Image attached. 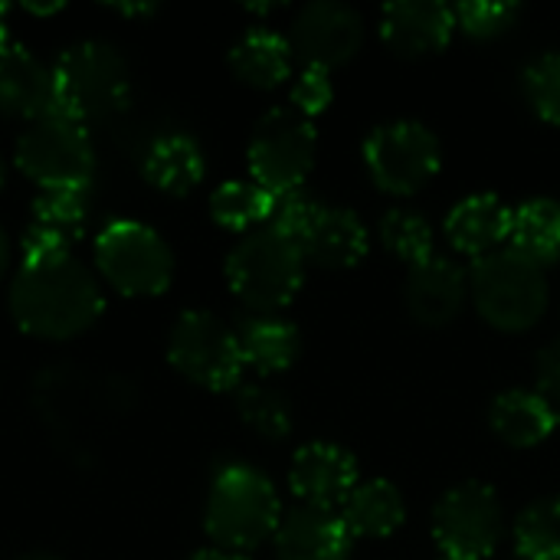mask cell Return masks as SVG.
Wrapping results in <instances>:
<instances>
[{"mask_svg": "<svg viewBox=\"0 0 560 560\" xmlns=\"http://www.w3.org/2000/svg\"><path fill=\"white\" fill-rule=\"evenodd\" d=\"M469 295V272L443 253H430L420 262H410L404 282L407 312L420 325H450Z\"/></svg>", "mask_w": 560, "mask_h": 560, "instance_id": "obj_14", "label": "cell"}, {"mask_svg": "<svg viewBox=\"0 0 560 560\" xmlns=\"http://www.w3.org/2000/svg\"><path fill=\"white\" fill-rule=\"evenodd\" d=\"M0 190H3V161H0Z\"/></svg>", "mask_w": 560, "mask_h": 560, "instance_id": "obj_39", "label": "cell"}, {"mask_svg": "<svg viewBox=\"0 0 560 560\" xmlns=\"http://www.w3.org/2000/svg\"><path fill=\"white\" fill-rule=\"evenodd\" d=\"M315 151H318L315 121L292 105H276L253 128L249 151H246L249 174L272 197L295 194L315 164Z\"/></svg>", "mask_w": 560, "mask_h": 560, "instance_id": "obj_7", "label": "cell"}, {"mask_svg": "<svg viewBox=\"0 0 560 560\" xmlns=\"http://www.w3.org/2000/svg\"><path fill=\"white\" fill-rule=\"evenodd\" d=\"M335 98V85H331V72L328 69H315L305 66L295 82H292V108H299L302 115L315 118L318 112H325Z\"/></svg>", "mask_w": 560, "mask_h": 560, "instance_id": "obj_33", "label": "cell"}, {"mask_svg": "<svg viewBox=\"0 0 560 560\" xmlns=\"http://www.w3.org/2000/svg\"><path fill=\"white\" fill-rule=\"evenodd\" d=\"M276 560H351L354 535L345 518L331 509L295 505L282 512V522L272 535Z\"/></svg>", "mask_w": 560, "mask_h": 560, "instance_id": "obj_16", "label": "cell"}, {"mask_svg": "<svg viewBox=\"0 0 560 560\" xmlns=\"http://www.w3.org/2000/svg\"><path fill=\"white\" fill-rule=\"evenodd\" d=\"M509 246L522 249L541 266L560 259V200L528 197L518 207H512Z\"/></svg>", "mask_w": 560, "mask_h": 560, "instance_id": "obj_26", "label": "cell"}, {"mask_svg": "<svg viewBox=\"0 0 560 560\" xmlns=\"http://www.w3.org/2000/svg\"><path fill=\"white\" fill-rule=\"evenodd\" d=\"M489 423H492L499 440H505L509 446L528 450V446L545 443L558 430L560 417L558 407L545 394L525 390V387H512V390H502L492 400Z\"/></svg>", "mask_w": 560, "mask_h": 560, "instance_id": "obj_20", "label": "cell"}, {"mask_svg": "<svg viewBox=\"0 0 560 560\" xmlns=\"http://www.w3.org/2000/svg\"><path fill=\"white\" fill-rule=\"evenodd\" d=\"M456 26H463L476 39H492L515 26L522 16V7L515 0H466L456 3Z\"/></svg>", "mask_w": 560, "mask_h": 560, "instance_id": "obj_32", "label": "cell"}, {"mask_svg": "<svg viewBox=\"0 0 560 560\" xmlns=\"http://www.w3.org/2000/svg\"><path fill=\"white\" fill-rule=\"evenodd\" d=\"M276 197L262 190L256 180H226L210 194V213L226 230H256L272 217Z\"/></svg>", "mask_w": 560, "mask_h": 560, "instance_id": "obj_27", "label": "cell"}, {"mask_svg": "<svg viewBox=\"0 0 560 560\" xmlns=\"http://www.w3.org/2000/svg\"><path fill=\"white\" fill-rule=\"evenodd\" d=\"M292 52L315 69H335L348 62L364 43V20L351 3L312 0L305 3L289 30Z\"/></svg>", "mask_w": 560, "mask_h": 560, "instance_id": "obj_12", "label": "cell"}, {"mask_svg": "<svg viewBox=\"0 0 560 560\" xmlns=\"http://www.w3.org/2000/svg\"><path fill=\"white\" fill-rule=\"evenodd\" d=\"M141 174L148 184H154L164 194H190L203 174H207V158L200 151V144L187 135H164L158 138L144 161H141Z\"/></svg>", "mask_w": 560, "mask_h": 560, "instance_id": "obj_23", "label": "cell"}, {"mask_svg": "<svg viewBox=\"0 0 560 560\" xmlns=\"http://www.w3.org/2000/svg\"><path fill=\"white\" fill-rule=\"evenodd\" d=\"M440 560H453V558H440Z\"/></svg>", "mask_w": 560, "mask_h": 560, "instance_id": "obj_40", "label": "cell"}, {"mask_svg": "<svg viewBox=\"0 0 560 560\" xmlns=\"http://www.w3.org/2000/svg\"><path fill=\"white\" fill-rule=\"evenodd\" d=\"M512 226V207L495 194H469L446 217V236L469 256H486L505 246Z\"/></svg>", "mask_w": 560, "mask_h": 560, "instance_id": "obj_21", "label": "cell"}, {"mask_svg": "<svg viewBox=\"0 0 560 560\" xmlns=\"http://www.w3.org/2000/svg\"><path fill=\"white\" fill-rule=\"evenodd\" d=\"M505 515L489 482H459L433 509V538L443 558L486 560L502 541Z\"/></svg>", "mask_w": 560, "mask_h": 560, "instance_id": "obj_11", "label": "cell"}, {"mask_svg": "<svg viewBox=\"0 0 560 560\" xmlns=\"http://www.w3.org/2000/svg\"><path fill=\"white\" fill-rule=\"evenodd\" d=\"M187 560H249V558H243V555H230V551H220V548H213V551H197V555H190Z\"/></svg>", "mask_w": 560, "mask_h": 560, "instance_id": "obj_35", "label": "cell"}, {"mask_svg": "<svg viewBox=\"0 0 560 560\" xmlns=\"http://www.w3.org/2000/svg\"><path fill=\"white\" fill-rule=\"evenodd\" d=\"M515 548L525 560L560 558V495H541L515 518Z\"/></svg>", "mask_w": 560, "mask_h": 560, "instance_id": "obj_28", "label": "cell"}, {"mask_svg": "<svg viewBox=\"0 0 560 560\" xmlns=\"http://www.w3.org/2000/svg\"><path fill=\"white\" fill-rule=\"evenodd\" d=\"M535 381H538V394H545L555 407H560V338L548 341L535 354Z\"/></svg>", "mask_w": 560, "mask_h": 560, "instance_id": "obj_34", "label": "cell"}, {"mask_svg": "<svg viewBox=\"0 0 560 560\" xmlns=\"http://www.w3.org/2000/svg\"><path fill=\"white\" fill-rule=\"evenodd\" d=\"M0 13H3V7H0ZM0 43H7V36H3V23H0Z\"/></svg>", "mask_w": 560, "mask_h": 560, "instance_id": "obj_38", "label": "cell"}, {"mask_svg": "<svg viewBox=\"0 0 560 560\" xmlns=\"http://www.w3.org/2000/svg\"><path fill=\"white\" fill-rule=\"evenodd\" d=\"M443 144L436 131L417 118H394L364 138V164L387 194H417L440 171Z\"/></svg>", "mask_w": 560, "mask_h": 560, "instance_id": "obj_10", "label": "cell"}, {"mask_svg": "<svg viewBox=\"0 0 560 560\" xmlns=\"http://www.w3.org/2000/svg\"><path fill=\"white\" fill-rule=\"evenodd\" d=\"M456 33V10L443 0H390L381 10V36L400 56L443 49Z\"/></svg>", "mask_w": 560, "mask_h": 560, "instance_id": "obj_17", "label": "cell"}, {"mask_svg": "<svg viewBox=\"0 0 560 560\" xmlns=\"http://www.w3.org/2000/svg\"><path fill=\"white\" fill-rule=\"evenodd\" d=\"M282 522L279 492L253 466H226L210 486L203 528L220 551H253L276 535Z\"/></svg>", "mask_w": 560, "mask_h": 560, "instance_id": "obj_3", "label": "cell"}, {"mask_svg": "<svg viewBox=\"0 0 560 560\" xmlns=\"http://www.w3.org/2000/svg\"><path fill=\"white\" fill-rule=\"evenodd\" d=\"M236 413L259 436L282 440L292 433V407L276 387H266V384L236 387Z\"/></svg>", "mask_w": 560, "mask_h": 560, "instance_id": "obj_29", "label": "cell"}, {"mask_svg": "<svg viewBox=\"0 0 560 560\" xmlns=\"http://www.w3.org/2000/svg\"><path fill=\"white\" fill-rule=\"evenodd\" d=\"M56 112L75 121H95L121 112L131 95L125 56L102 39H82L59 52L52 66Z\"/></svg>", "mask_w": 560, "mask_h": 560, "instance_id": "obj_5", "label": "cell"}, {"mask_svg": "<svg viewBox=\"0 0 560 560\" xmlns=\"http://www.w3.org/2000/svg\"><path fill=\"white\" fill-rule=\"evenodd\" d=\"M56 112L52 69L16 43H0V115L26 125Z\"/></svg>", "mask_w": 560, "mask_h": 560, "instance_id": "obj_18", "label": "cell"}, {"mask_svg": "<svg viewBox=\"0 0 560 560\" xmlns=\"http://www.w3.org/2000/svg\"><path fill=\"white\" fill-rule=\"evenodd\" d=\"M89 223V210H85V197L72 194V190H43L33 200L30 210V223L23 233V256L36 259V256H62L69 253Z\"/></svg>", "mask_w": 560, "mask_h": 560, "instance_id": "obj_19", "label": "cell"}, {"mask_svg": "<svg viewBox=\"0 0 560 560\" xmlns=\"http://www.w3.org/2000/svg\"><path fill=\"white\" fill-rule=\"evenodd\" d=\"M341 518L348 532L358 538H387L404 525L407 505L394 482L368 479V482H358V489L348 495V502L341 505Z\"/></svg>", "mask_w": 560, "mask_h": 560, "instance_id": "obj_24", "label": "cell"}, {"mask_svg": "<svg viewBox=\"0 0 560 560\" xmlns=\"http://www.w3.org/2000/svg\"><path fill=\"white\" fill-rule=\"evenodd\" d=\"M167 361L177 374L207 390H233L246 368L240 335L203 308H190L171 325Z\"/></svg>", "mask_w": 560, "mask_h": 560, "instance_id": "obj_9", "label": "cell"}, {"mask_svg": "<svg viewBox=\"0 0 560 560\" xmlns=\"http://www.w3.org/2000/svg\"><path fill=\"white\" fill-rule=\"evenodd\" d=\"M7 308L20 331L43 341H69L98 322L105 299L95 276L72 253H62L23 259Z\"/></svg>", "mask_w": 560, "mask_h": 560, "instance_id": "obj_1", "label": "cell"}, {"mask_svg": "<svg viewBox=\"0 0 560 560\" xmlns=\"http://www.w3.org/2000/svg\"><path fill=\"white\" fill-rule=\"evenodd\" d=\"M289 486L302 505L335 512L358 489V459L338 443H305L292 456Z\"/></svg>", "mask_w": 560, "mask_h": 560, "instance_id": "obj_15", "label": "cell"}, {"mask_svg": "<svg viewBox=\"0 0 560 560\" xmlns=\"http://www.w3.org/2000/svg\"><path fill=\"white\" fill-rule=\"evenodd\" d=\"M377 230H381L384 246L394 256L407 259V262H420L430 253H436L433 249V226H430V220L423 213L410 210V207H390L381 217Z\"/></svg>", "mask_w": 560, "mask_h": 560, "instance_id": "obj_30", "label": "cell"}, {"mask_svg": "<svg viewBox=\"0 0 560 560\" xmlns=\"http://www.w3.org/2000/svg\"><path fill=\"white\" fill-rule=\"evenodd\" d=\"M7 262H10V243H7V233H3V226H0V279H3V272H7Z\"/></svg>", "mask_w": 560, "mask_h": 560, "instance_id": "obj_36", "label": "cell"}, {"mask_svg": "<svg viewBox=\"0 0 560 560\" xmlns=\"http://www.w3.org/2000/svg\"><path fill=\"white\" fill-rule=\"evenodd\" d=\"M16 560H59L56 555H49V551H30V555H23V558Z\"/></svg>", "mask_w": 560, "mask_h": 560, "instance_id": "obj_37", "label": "cell"}, {"mask_svg": "<svg viewBox=\"0 0 560 560\" xmlns=\"http://www.w3.org/2000/svg\"><path fill=\"white\" fill-rule=\"evenodd\" d=\"M95 266L102 279L131 299L161 295L174 279V253L164 236L138 220H115L95 240Z\"/></svg>", "mask_w": 560, "mask_h": 560, "instance_id": "obj_8", "label": "cell"}, {"mask_svg": "<svg viewBox=\"0 0 560 560\" xmlns=\"http://www.w3.org/2000/svg\"><path fill=\"white\" fill-rule=\"evenodd\" d=\"M558 560H560V558H558Z\"/></svg>", "mask_w": 560, "mask_h": 560, "instance_id": "obj_41", "label": "cell"}, {"mask_svg": "<svg viewBox=\"0 0 560 560\" xmlns=\"http://www.w3.org/2000/svg\"><path fill=\"white\" fill-rule=\"evenodd\" d=\"M13 161L39 190L85 194L95 174V151L85 125L62 112H49L30 121L16 138Z\"/></svg>", "mask_w": 560, "mask_h": 560, "instance_id": "obj_6", "label": "cell"}, {"mask_svg": "<svg viewBox=\"0 0 560 560\" xmlns=\"http://www.w3.org/2000/svg\"><path fill=\"white\" fill-rule=\"evenodd\" d=\"M292 43L266 26L246 30L233 49H230V69L236 72V79H243L246 85L256 89H272L282 79H289L292 72Z\"/></svg>", "mask_w": 560, "mask_h": 560, "instance_id": "obj_22", "label": "cell"}, {"mask_svg": "<svg viewBox=\"0 0 560 560\" xmlns=\"http://www.w3.org/2000/svg\"><path fill=\"white\" fill-rule=\"evenodd\" d=\"M522 85H525L532 108L541 118L560 125V49H548L538 59H532L525 66Z\"/></svg>", "mask_w": 560, "mask_h": 560, "instance_id": "obj_31", "label": "cell"}, {"mask_svg": "<svg viewBox=\"0 0 560 560\" xmlns=\"http://www.w3.org/2000/svg\"><path fill=\"white\" fill-rule=\"evenodd\" d=\"M469 295L479 315L502 331H525L541 322L551 302L548 272L515 246H499L469 269Z\"/></svg>", "mask_w": 560, "mask_h": 560, "instance_id": "obj_2", "label": "cell"}, {"mask_svg": "<svg viewBox=\"0 0 560 560\" xmlns=\"http://www.w3.org/2000/svg\"><path fill=\"white\" fill-rule=\"evenodd\" d=\"M299 243L308 262L328 266V269H345L358 266L368 256L371 236L364 220L351 207L338 203H318L308 200L292 230L285 233Z\"/></svg>", "mask_w": 560, "mask_h": 560, "instance_id": "obj_13", "label": "cell"}, {"mask_svg": "<svg viewBox=\"0 0 560 560\" xmlns=\"http://www.w3.org/2000/svg\"><path fill=\"white\" fill-rule=\"evenodd\" d=\"M236 335H240L243 361L249 368H256L259 374H279V371L292 368V361L299 358V348H302L299 328L292 322L272 318V315L249 318Z\"/></svg>", "mask_w": 560, "mask_h": 560, "instance_id": "obj_25", "label": "cell"}, {"mask_svg": "<svg viewBox=\"0 0 560 560\" xmlns=\"http://www.w3.org/2000/svg\"><path fill=\"white\" fill-rule=\"evenodd\" d=\"M305 253L276 226H256L226 256V282L253 312L285 308L305 282Z\"/></svg>", "mask_w": 560, "mask_h": 560, "instance_id": "obj_4", "label": "cell"}]
</instances>
